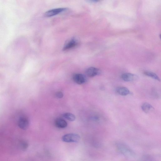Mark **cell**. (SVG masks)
I'll return each instance as SVG.
<instances>
[{"mask_svg": "<svg viewBox=\"0 0 161 161\" xmlns=\"http://www.w3.org/2000/svg\"><path fill=\"white\" fill-rule=\"evenodd\" d=\"M80 137L75 133H69L64 135L62 138L63 141L66 142H77L80 140Z\"/></svg>", "mask_w": 161, "mask_h": 161, "instance_id": "cell-2", "label": "cell"}, {"mask_svg": "<svg viewBox=\"0 0 161 161\" xmlns=\"http://www.w3.org/2000/svg\"><path fill=\"white\" fill-rule=\"evenodd\" d=\"M19 125L21 129L23 130L26 129L29 125L28 120L26 117H22L19 121Z\"/></svg>", "mask_w": 161, "mask_h": 161, "instance_id": "cell-8", "label": "cell"}, {"mask_svg": "<svg viewBox=\"0 0 161 161\" xmlns=\"http://www.w3.org/2000/svg\"><path fill=\"white\" fill-rule=\"evenodd\" d=\"M20 146L21 148L23 150L27 149L28 146V142L25 140H22L20 143Z\"/></svg>", "mask_w": 161, "mask_h": 161, "instance_id": "cell-14", "label": "cell"}, {"mask_svg": "<svg viewBox=\"0 0 161 161\" xmlns=\"http://www.w3.org/2000/svg\"><path fill=\"white\" fill-rule=\"evenodd\" d=\"M66 8H58L49 10L46 12L44 16L47 17H50L57 15L66 11Z\"/></svg>", "mask_w": 161, "mask_h": 161, "instance_id": "cell-5", "label": "cell"}, {"mask_svg": "<svg viewBox=\"0 0 161 161\" xmlns=\"http://www.w3.org/2000/svg\"><path fill=\"white\" fill-rule=\"evenodd\" d=\"M142 110L146 113H148L154 110V107L150 104L148 103L143 104L141 106Z\"/></svg>", "mask_w": 161, "mask_h": 161, "instance_id": "cell-11", "label": "cell"}, {"mask_svg": "<svg viewBox=\"0 0 161 161\" xmlns=\"http://www.w3.org/2000/svg\"><path fill=\"white\" fill-rule=\"evenodd\" d=\"M78 44V41L75 39L70 40L68 41L64 46L63 50L66 51L76 47Z\"/></svg>", "mask_w": 161, "mask_h": 161, "instance_id": "cell-7", "label": "cell"}, {"mask_svg": "<svg viewBox=\"0 0 161 161\" xmlns=\"http://www.w3.org/2000/svg\"><path fill=\"white\" fill-rule=\"evenodd\" d=\"M101 73L99 69L94 67L88 68L86 71V75L89 77H93L99 75Z\"/></svg>", "mask_w": 161, "mask_h": 161, "instance_id": "cell-3", "label": "cell"}, {"mask_svg": "<svg viewBox=\"0 0 161 161\" xmlns=\"http://www.w3.org/2000/svg\"><path fill=\"white\" fill-rule=\"evenodd\" d=\"M74 81L78 84H82L85 83L87 81L86 76L80 74H76L73 76Z\"/></svg>", "mask_w": 161, "mask_h": 161, "instance_id": "cell-6", "label": "cell"}, {"mask_svg": "<svg viewBox=\"0 0 161 161\" xmlns=\"http://www.w3.org/2000/svg\"><path fill=\"white\" fill-rule=\"evenodd\" d=\"M116 147L118 151L125 156L131 158L135 156V153L128 146L123 143H117Z\"/></svg>", "mask_w": 161, "mask_h": 161, "instance_id": "cell-1", "label": "cell"}, {"mask_svg": "<svg viewBox=\"0 0 161 161\" xmlns=\"http://www.w3.org/2000/svg\"><path fill=\"white\" fill-rule=\"evenodd\" d=\"M63 117L67 120L73 121L75 120L76 117L74 115L70 113H66L64 114Z\"/></svg>", "mask_w": 161, "mask_h": 161, "instance_id": "cell-13", "label": "cell"}, {"mask_svg": "<svg viewBox=\"0 0 161 161\" xmlns=\"http://www.w3.org/2000/svg\"><path fill=\"white\" fill-rule=\"evenodd\" d=\"M121 79L124 81L131 82L136 81L138 77L137 75L130 73H125L121 76Z\"/></svg>", "mask_w": 161, "mask_h": 161, "instance_id": "cell-4", "label": "cell"}, {"mask_svg": "<svg viewBox=\"0 0 161 161\" xmlns=\"http://www.w3.org/2000/svg\"><path fill=\"white\" fill-rule=\"evenodd\" d=\"M116 92L119 95L123 96L128 95L130 93L129 89L125 87H119L116 89Z\"/></svg>", "mask_w": 161, "mask_h": 161, "instance_id": "cell-9", "label": "cell"}, {"mask_svg": "<svg viewBox=\"0 0 161 161\" xmlns=\"http://www.w3.org/2000/svg\"><path fill=\"white\" fill-rule=\"evenodd\" d=\"M56 126L59 128L64 129L67 126V123L64 119L59 118L56 119L55 122Z\"/></svg>", "mask_w": 161, "mask_h": 161, "instance_id": "cell-10", "label": "cell"}, {"mask_svg": "<svg viewBox=\"0 0 161 161\" xmlns=\"http://www.w3.org/2000/svg\"><path fill=\"white\" fill-rule=\"evenodd\" d=\"M56 97L58 98L61 99L63 97L64 95L63 93L61 91L57 92L56 94Z\"/></svg>", "mask_w": 161, "mask_h": 161, "instance_id": "cell-15", "label": "cell"}, {"mask_svg": "<svg viewBox=\"0 0 161 161\" xmlns=\"http://www.w3.org/2000/svg\"><path fill=\"white\" fill-rule=\"evenodd\" d=\"M144 74L146 76L152 78L155 80L160 81V79L159 77L154 73L151 72V71H145Z\"/></svg>", "mask_w": 161, "mask_h": 161, "instance_id": "cell-12", "label": "cell"}]
</instances>
